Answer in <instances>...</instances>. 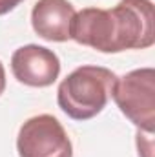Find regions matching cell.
<instances>
[{"mask_svg":"<svg viewBox=\"0 0 155 157\" xmlns=\"http://www.w3.org/2000/svg\"><path fill=\"white\" fill-rule=\"evenodd\" d=\"M70 39L102 53L144 49L155 42L152 0H120L112 9L86 7L75 13Z\"/></svg>","mask_w":155,"mask_h":157,"instance_id":"cell-1","label":"cell"},{"mask_svg":"<svg viewBox=\"0 0 155 157\" xmlns=\"http://www.w3.org/2000/svg\"><path fill=\"white\" fill-rule=\"evenodd\" d=\"M117 75L102 66H80L59 84L57 101L60 110L75 121L99 115L110 97Z\"/></svg>","mask_w":155,"mask_h":157,"instance_id":"cell-2","label":"cell"},{"mask_svg":"<svg viewBox=\"0 0 155 157\" xmlns=\"http://www.w3.org/2000/svg\"><path fill=\"white\" fill-rule=\"evenodd\" d=\"M112 97L139 130H155V70L141 68L115 78Z\"/></svg>","mask_w":155,"mask_h":157,"instance_id":"cell-3","label":"cell"},{"mask_svg":"<svg viewBox=\"0 0 155 157\" xmlns=\"http://www.w3.org/2000/svg\"><path fill=\"white\" fill-rule=\"evenodd\" d=\"M20 157H73L71 141L64 126L47 113L28 119L17 139Z\"/></svg>","mask_w":155,"mask_h":157,"instance_id":"cell-4","label":"cell"},{"mask_svg":"<svg viewBox=\"0 0 155 157\" xmlns=\"http://www.w3.org/2000/svg\"><path fill=\"white\" fill-rule=\"evenodd\" d=\"M11 70L18 82L33 88H46L59 78L60 60L51 49L37 44H28L13 53Z\"/></svg>","mask_w":155,"mask_h":157,"instance_id":"cell-5","label":"cell"},{"mask_svg":"<svg viewBox=\"0 0 155 157\" xmlns=\"http://www.w3.org/2000/svg\"><path fill=\"white\" fill-rule=\"evenodd\" d=\"M75 9L68 0H39L31 11V26L44 40H70Z\"/></svg>","mask_w":155,"mask_h":157,"instance_id":"cell-6","label":"cell"},{"mask_svg":"<svg viewBox=\"0 0 155 157\" xmlns=\"http://www.w3.org/2000/svg\"><path fill=\"white\" fill-rule=\"evenodd\" d=\"M153 133L152 132H144L139 130L137 133V146H139V155L141 157H152L153 152Z\"/></svg>","mask_w":155,"mask_h":157,"instance_id":"cell-7","label":"cell"},{"mask_svg":"<svg viewBox=\"0 0 155 157\" xmlns=\"http://www.w3.org/2000/svg\"><path fill=\"white\" fill-rule=\"evenodd\" d=\"M20 2H24V0H0V15H6V13L13 11Z\"/></svg>","mask_w":155,"mask_h":157,"instance_id":"cell-8","label":"cell"},{"mask_svg":"<svg viewBox=\"0 0 155 157\" xmlns=\"http://www.w3.org/2000/svg\"><path fill=\"white\" fill-rule=\"evenodd\" d=\"M4 90H6V70L0 62V95L4 93Z\"/></svg>","mask_w":155,"mask_h":157,"instance_id":"cell-9","label":"cell"}]
</instances>
